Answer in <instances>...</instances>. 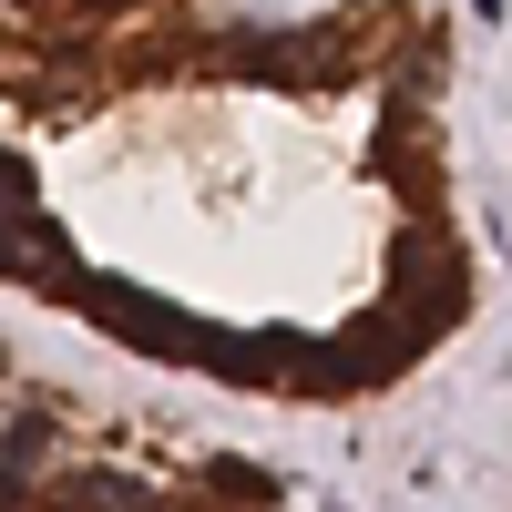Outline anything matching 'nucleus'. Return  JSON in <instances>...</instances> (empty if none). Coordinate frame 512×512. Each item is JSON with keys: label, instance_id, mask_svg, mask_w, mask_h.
Returning a JSON list of instances; mask_svg holds the SVG:
<instances>
[{"label": "nucleus", "instance_id": "2", "mask_svg": "<svg viewBox=\"0 0 512 512\" xmlns=\"http://www.w3.org/2000/svg\"><path fill=\"white\" fill-rule=\"evenodd\" d=\"M226 62L236 72H267V82H328L338 72V41H318V31H246Z\"/></svg>", "mask_w": 512, "mask_h": 512}, {"label": "nucleus", "instance_id": "3", "mask_svg": "<svg viewBox=\"0 0 512 512\" xmlns=\"http://www.w3.org/2000/svg\"><path fill=\"white\" fill-rule=\"evenodd\" d=\"M205 482H216V492H246V502H277V482L256 472V461H205Z\"/></svg>", "mask_w": 512, "mask_h": 512}, {"label": "nucleus", "instance_id": "4", "mask_svg": "<svg viewBox=\"0 0 512 512\" xmlns=\"http://www.w3.org/2000/svg\"><path fill=\"white\" fill-rule=\"evenodd\" d=\"M72 502H144V492H134V482H113V472H82Z\"/></svg>", "mask_w": 512, "mask_h": 512}, {"label": "nucleus", "instance_id": "5", "mask_svg": "<svg viewBox=\"0 0 512 512\" xmlns=\"http://www.w3.org/2000/svg\"><path fill=\"white\" fill-rule=\"evenodd\" d=\"M82 11H134V0H82Z\"/></svg>", "mask_w": 512, "mask_h": 512}, {"label": "nucleus", "instance_id": "1", "mask_svg": "<svg viewBox=\"0 0 512 512\" xmlns=\"http://www.w3.org/2000/svg\"><path fill=\"white\" fill-rule=\"evenodd\" d=\"M390 287H400L410 328H441V318L461 308V246H451V236H431V226H410V236H400V256H390Z\"/></svg>", "mask_w": 512, "mask_h": 512}]
</instances>
